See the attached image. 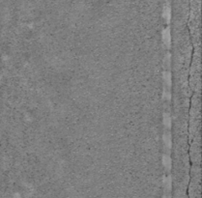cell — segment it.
<instances>
[{
  "mask_svg": "<svg viewBox=\"0 0 202 198\" xmlns=\"http://www.w3.org/2000/svg\"><path fill=\"white\" fill-rule=\"evenodd\" d=\"M163 81L166 82V84L167 85L168 87L171 86V74L168 71H164L163 73Z\"/></svg>",
  "mask_w": 202,
  "mask_h": 198,
  "instance_id": "obj_5",
  "label": "cell"
},
{
  "mask_svg": "<svg viewBox=\"0 0 202 198\" xmlns=\"http://www.w3.org/2000/svg\"><path fill=\"white\" fill-rule=\"evenodd\" d=\"M171 11H170V7H168V6H166V8H164V10H163V18L164 20H166V22L168 23V21L170 20V16H171Z\"/></svg>",
  "mask_w": 202,
  "mask_h": 198,
  "instance_id": "obj_6",
  "label": "cell"
},
{
  "mask_svg": "<svg viewBox=\"0 0 202 198\" xmlns=\"http://www.w3.org/2000/svg\"><path fill=\"white\" fill-rule=\"evenodd\" d=\"M163 98L166 100H169L171 99V94L168 91H164L163 94Z\"/></svg>",
  "mask_w": 202,
  "mask_h": 198,
  "instance_id": "obj_9",
  "label": "cell"
},
{
  "mask_svg": "<svg viewBox=\"0 0 202 198\" xmlns=\"http://www.w3.org/2000/svg\"><path fill=\"white\" fill-rule=\"evenodd\" d=\"M162 39H163V43L166 44V47H170L171 44V35H170V31L169 28H166L162 33Z\"/></svg>",
  "mask_w": 202,
  "mask_h": 198,
  "instance_id": "obj_1",
  "label": "cell"
},
{
  "mask_svg": "<svg viewBox=\"0 0 202 198\" xmlns=\"http://www.w3.org/2000/svg\"><path fill=\"white\" fill-rule=\"evenodd\" d=\"M163 126L166 127V129L169 130L171 128V117H170L169 113H164L163 114Z\"/></svg>",
  "mask_w": 202,
  "mask_h": 198,
  "instance_id": "obj_4",
  "label": "cell"
},
{
  "mask_svg": "<svg viewBox=\"0 0 202 198\" xmlns=\"http://www.w3.org/2000/svg\"><path fill=\"white\" fill-rule=\"evenodd\" d=\"M163 198H171V197L168 196V195H166V196H163Z\"/></svg>",
  "mask_w": 202,
  "mask_h": 198,
  "instance_id": "obj_10",
  "label": "cell"
},
{
  "mask_svg": "<svg viewBox=\"0 0 202 198\" xmlns=\"http://www.w3.org/2000/svg\"><path fill=\"white\" fill-rule=\"evenodd\" d=\"M163 66H164V68H169V66H170V55L169 54H167L166 57H164L163 59Z\"/></svg>",
  "mask_w": 202,
  "mask_h": 198,
  "instance_id": "obj_8",
  "label": "cell"
},
{
  "mask_svg": "<svg viewBox=\"0 0 202 198\" xmlns=\"http://www.w3.org/2000/svg\"><path fill=\"white\" fill-rule=\"evenodd\" d=\"M163 140L164 146H166V148H168V149H170V148H171V145H172V142H171V134H170V132H166V133H163Z\"/></svg>",
  "mask_w": 202,
  "mask_h": 198,
  "instance_id": "obj_3",
  "label": "cell"
},
{
  "mask_svg": "<svg viewBox=\"0 0 202 198\" xmlns=\"http://www.w3.org/2000/svg\"><path fill=\"white\" fill-rule=\"evenodd\" d=\"M162 162H163V167L166 168V170H170L171 169V158L168 155H163V159H162Z\"/></svg>",
  "mask_w": 202,
  "mask_h": 198,
  "instance_id": "obj_2",
  "label": "cell"
},
{
  "mask_svg": "<svg viewBox=\"0 0 202 198\" xmlns=\"http://www.w3.org/2000/svg\"><path fill=\"white\" fill-rule=\"evenodd\" d=\"M163 184H164V188H166V189L170 190V189H171V184H172L171 177H170V176H167L166 179H164Z\"/></svg>",
  "mask_w": 202,
  "mask_h": 198,
  "instance_id": "obj_7",
  "label": "cell"
}]
</instances>
